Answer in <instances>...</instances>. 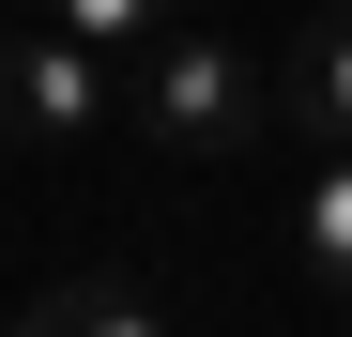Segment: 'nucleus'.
<instances>
[{"mask_svg": "<svg viewBox=\"0 0 352 337\" xmlns=\"http://www.w3.org/2000/svg\"><path fill=\"white\" fill-rule=\"evenodd\" d=\"M123 107H138V138L184 153V168H214V153H245L261 123H291V92H276L230 31H168V46H138V62H123Z\"/></svg>", "mask_w": 352, "mask_h": 337, "instance_id": "nucleus-1", "label": "nucleus"}, {"mask_svg": "<svg viewBox=\"0 0 352 337\" xmlns=\"http://www.w3.org/2000/svg\"><path fill=\"white\" fill-rule=\"evenodd\" d=\"M107 77H123V62H107L92 31H62V16H46V31H0V138L77 153V138L107 123Z\"/></svg>", "mask_w": 352, "mask_h": 337, "instance_id": "nucleus-2", "label": "nucleus"}, {"mask_svg": "<svg viewBox=\"0 0 352 337\" xmlns=\"http://www.w3.org/2000/svg\"><path fill=\"white\" fill-rule=\"evenodd\" d=\"M276 92H291V123H307L322 153H352V16H307V31H291Z\"/></svg>", "mask_w": 352, "mask_h": 337, "instance_id": "nucleus-3", "label": "nucleus"}, {"mask_svg": "<svg viewBox=\"0 0 352 337\" xmlns=\"http://www.w3.org/2000/svg\"><path fill=\"white\" fill-rule=\"evenodd\" d=\"M16 337H168L153 292H123V276H62L46 307H16Z\"/></svg>", "mask_w": 352, "mask_h": 337, "instance_id": "nucleus-4", "label": "nucleus"}, {"mask_svg": "<svg viewBox=\"0 0 352 337\" xmlns=\"http://www.w3.org/2000/svg\"><path fill=\"white\" fill-rule=\"evenodd\" d=\"M291 261H307V276H322V292L352 307V153H322V184H307V199H291Z\"/></svg>", "mask_w": 352, "mask_h": 337, "instance_id": "nucleus-5", "label": "nucleus"}, {"mask_svg": "<svg viewBox=\"0 0 352 337\" xmlns=\"http://www.w3.org/2000/svg\"><path fill=\"white\" fill-rule=\"evenodd\" d=\"M62 31H92L107 62H138V46H168V31H184V0H62Z\"/></svg>", "mask_w": 352, "mask_h": 337, "instance_id": "nucleus-6", "label": "nucleus"}]
</instances>
